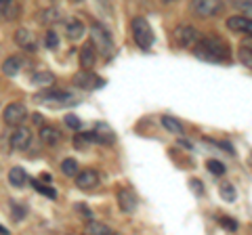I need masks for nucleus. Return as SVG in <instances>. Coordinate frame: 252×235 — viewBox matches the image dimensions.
Masks as SVG:
<instances>
[{
	"mask_svg": "<svg viewBox=\"0 0 252 235\" xmlns=\"http://www.w3.org/2000/svg\"><path fill=\"white\" fill-rule=\"evenodd\" d=\"M193 55L202 61H210V63H223L229 59V46L223 38H219L215 34L202 36L200 42L193 46Z\"/></svg>",
	"mask_w": 252,
	"mask_h": 235,
	"instance_id": "1",
	"label": "nucleus"
},
{
	"mask_svg": "<svg viewBox=\"0 0 252 235\" xmlns=\"http://www.w3.org/2000/svg\"><path fill=\"white\" fill-rule=\"evenodd\" d=\"M34 99L38 103H44V105H51V107H69V105L78 103L76 95L65 92V90H57V88H46L42 92H36Z\"/></svg>",
	"mask_w": 252,
	"mask_h": 235,
	"instance_id": "2",
	"label": "nucleus"
},
{
	"mask_svg": "<svg viewBox=\"0 0 252 235\" xmlns=\"http://www.w3.org/2000/svg\"><path fill=\"white\" fill-rule=\"evenodd\" d=\"M130 29H132V38H135V42L139 49H152L154 44V29L149 26V21L143 19V17H135L130 21Z\"/></svg>",
	"mask_w": 252,
	"mask_h": 235,
	"instance_id": "3",
	"label": "nucleus"
},
{
	"mask_svg": "<svg viewBox=\"0 0 252 235\" xmlns=\"http://www.w3.org/2000/svg\"><path fill=\"white\" fill-rule=\"evenodd\" d=\"M172 36H175V42H177V46H181V49L195 46L200 42V38H202V34L193 26H179Z\"/></svg>",
	"mask_w": 252,
	"mask_h": 235,
	"instance_id": "4",
	"label": "nucleus"
},
{
	"mask_svg": "<svg viewBox=\"0 0 252 235\" xmlns=\"http://www.w3.org/2000/svg\"><path fill=\"white\" fill-rule=\"evenodd\" d=\"M91 32H93V44H94V49H99L103 55H109V51H112V34H109L107 29L101 26V23H94Z\"/></svg>",
	"mask_w": 252,
	"mask_h": 235,
	"instance_id": "5",
	"label": "nucleus"
},
{
	"mask_svg": "<svg viewBox=\"0 0 252 235\" xmlns=\"http://www.w3.org/2000/svg\"><path fill=\"white\" fill-rule=\"evenodd\" d=\"M2 118H4V122L9 124V126H17L19 128V124L26 122V118H28V109H26L23 103H11L9 107L4 109Z\"/></svg>",
	"mask_w": 252,
	"mask_h": 235,
	"instance_id": "6",
	"label": "nucleus"
},
{
	"mask_svg": "<svg viewBox=\"0 0 252 235\" xmlns=\"http://www.w3.org/2000/svg\"><path fill=\"white\" fill-rule=\"evenodd\" d=\"M191 9L198 15H204V17H212L223 9V2H219V0H195V2H191Z\"/></svg>",
	"mask_w": 252,
	"mask_h": 235,
	"instance_id": "7",
	"label": "nucleus"
},
{
	"mask_svg": "<svg viewBox=\"0 0 252 235\" xmlns=\"http://www.w3.org/2000/svg\"><path fill=\"white\" fill-rule=\"evenodd\" d=\"M15 42H17V46H21V49L28 51V53H34L38 49L36 36L32 34L30 29H26V28H19L17 32H15Z\"/></svg>",
	"mask_w": 252,
	"mask_h": 235,
	"instance_id": "8",
	"label": "nucleus"
},
{
	"mask_svg": "<svg viewBox=\"0 0 252 235\" xmlns=\"http://www.w3.org/2000/svg\"><path fill=\"white\" fill-rule=\"evenodd\" d=\"M74 84H76V86H80V88L91 90V88H101V86L105 84V80L97 78L93 72H80V74H76V76H74Z\"/></svg>",
	"mask_w": 252,
	"mask_h": 235,
	"instance_id": "9",
	"label": "nucleus"
},
{
	"mask_svg": "<svg viewBox=\"0 0 252 235\" xmlns=\"http://www.w3.org/2000/svg\"><path fill=\"white\" fill-rule=\"evenodd\" d=\"M227 28L233 29V32H242L252 38V19L246 15H233V17L227 19Z\"/></svg>",
	"mask_w": 252,
	"mask_h": 235,
	"instance_id": "10",
	"label": "nucleus"
},
{
	"mask_svg": "<svg viewBox=\"0 0 252 235\" xmlns=\"http://www.w3.org/2000/svg\"><path fill=\"white\" fill-rule=\"evenodd\" d=\"M76 185L80 187V189H93V187L99 185V172L93 170V168L80 170L76 175Z\"/></svg>",
	"mask_w": 252,
	"mask_h": 235,
	"instance_id": "11",
	"label": "nucleus"
},
{
	"mask_svg": "<svg viewBox=\"0 0 252 235\" xmlns=\"http://www.w3.org/2000/svg\"><path fill=\"white\" fill-rule=\"evenodd\" d=\"M9 141H11V145L15 147V149H28L30 143H32V130L26 128V126L15 128Z\"/></svg>",
	"mask_w": 252,
	"mask_h": 235,
	"instance_id": "12",
	"label": "nucleus"
},
{
	"mask_svg": "<svg viewBox=\"0 0 252 235\" xmlns=\"http://www.w3.org/2000/svg\"><path fill=\"white\" fill-rule=\"evenodd\" d=\"M118 204H120V208L124 210V212H135L137 210V195L132 189H128V187H124V189L118 191Z\"/></svg>",
	"mask_w": 252,
	"mask_h": 235,
	"instance_id": "13",
	"label": "nucleus"
},
{
	"mask_svg": "<svg viewBox=\"0 0 252 235\" xmlns=\"http://www.w3.org/2000/svg\"><path fill=\"white\" fill-rule=\"evenodd\" d=\"M91 139L93 143H101V145H107V143H114V130L107 126V124L99 122L94 130H91Z\"/></svg>",
	"mask_w": 252,
	"mask_h": 235,
	"instance_id": "14",
	"label": "nucleus"
},
{
	"mask_svg": "<svg viewBox=\"0 0 252 235\" xmlns=\"http://www.w3.org/2000/svg\"><path fill=\"white\" fill-rule=\"evenodd\" d=\"M97 61V49H94L93 42H86L82 49H80V65H82V72H89V69L94 65Z\"/></svg>",
	"mask_w": 252,
	"mask_h": 235,
	"instance_id": "15",
	"label": "nucleus"
},
{
	"mask_svg": "<svg viewBox=\"0 0 252 235\" xmlns=\"http://www.w3.org/2000/svg\"><path fill=\"white\" fill-rule=\"evenodd\" d=\"M19 2L13 0H0V21H15L19 17Z\"/></svg>",
	"mask_w": 252,
	"mask_h": 235,
	"instance_id": "16",
	"label": "nucleus"
},
{
	"mask_svg": "<svg viewBox=\"0 0 252 235\" xmlns=\"http://www.w3.org/2000/svg\"><path fill=\"white\" fill-rule=\"evenodd\" d=\"M38 137H40V141L44 145H51V147L61 143V132L57 128H53V126H42L40 135H38Z\"/></svg>",
	"mask_w": 252,
	"mask_h": 235,
	"instance_id": "17",
	"label": "nucleus"
},
{
	"mask_svg": "<svg viewBox=\"0 0 252 235\" xmlns=\"http://www.w3.org/2000/svg\"><path fill=\"white\" fill-rule=\"evenodd\" d=\"M32 84L34 86H40V88H51V86L55 84V74L46 72V69H40V72H36L34 76H32Z\"/></svg>",
	"mask_w": 252,
	"mask_h": 235,
	"instance_id": "18",
	"label": "nucleus"
},
{
	"mask_svg": "<svg viewBox=\"0 0 252 235\" xmlns=\"http://www.w3.org/2000/svg\"><path fill=\"white\" fill-rule=\"evenodd\" d=\"M84 235H114V231L99 221H89L84 227Z\"/></svg>",
	"mask_w": 252,
	"mask_h": 235,
	"instance_id": "19",
	"label": "nucleus"
},
{
	"mask_svg": "<svg viewBox=\"0 0 252 235\" xmlns=\"http://www.w3.org/2000/svg\"><path fill=\"white\" fill-rule=\"evenodd\" d=\"M28 181H30V176H28V172L23 170V168L15 166V168L9 170V183H11L13 187H23Z\"/></svg>",
	"mask_w": 252,
	"mask_h": 235,
	"instance_id": "20",
	"label": "nucleus"
},
{
	"mask_svg": "<svg viewBox=\"0 0 252 235\" xmlns=\"http://www.w3.org/2000/svg\"><path fill=\"white\" fill-rule=\"evenodd\" d=\"M65 34H67V38H72V40L82 38L84 36V23L80 19H69L67 26H65Z\"/></svg>",
	"mask_w": 252,
	"mask_h": 235,
	"instance_id": "21",
	"label": "nucleus"
},
{
	"mask_svg": "<svg viewBox=\"0 0 252 235\" xmlns=\"http://www.w3.org/2000/svg\"><path fill=\"white\" fill-rule=\"evenodd\" d=\"M162 124H164V128H168L172 135H179V137H183L185 135V128H183V124H181L179 120H175V118H170V116H162Z\"/></svg>",
	"mask_w": 252,
	"mask_h": 235,
	"instance_id": "22",
	"label": "nucleus"
},
{
	"mask_svg": "<svg viewBox=\"0 0 252 235\" xmlns=\"http://www.w3.org/2000/svg\"><path fill=\"white\" fill-rule=\"evenodd\" d=\"M240 61L252 69V40H246L240 44Z\"/></svg>",
	"mask_w": 252,
	"mask_h": 235,
	"instance_id": "23",
	"label": "nucleus"
},
{
	"mask_svg": "<svg viewBox=\"0 0 252 235\" xmlns=\"http://www.w3.org/2000/svg\"><path fill=\"white\" fill-rule=\"evenodd\" d=\"M19 69H21V59L19 57H9L2 63V72L6 76H17L19 74Z\"/></svg>",
	"mask_w": 252,
	"mask_h": 235,
	"instance_id": "24",
	"label": "nucleus"
},
{
	"mask_svg": "<svg viewBox=\"0 0 252 235\" xmlns=\"http://www.w3.org/2000/svg\"><path fill=\"white\" fill-rule=\"evenodd\" d=\"M38 21L42 23V26H51V23H55V21H59V11L57 9H44L40 15H38Z\"/></svg>",
	"mask_w": 252,
	"mask_h": 235,
	"instance_id": "25",
	"label": "nucleus"
},
{
	"mask_svg": "<svg viewBox=\"0 0 252 235\" xmlns=\"http://www.w3.org/2000/svg\"><path fill=\"white\" fill-rule=\"evenodd\" d=\"M32 185H34V189H36L38 193L46 195V198H51V200H55V198H57V191H55L53 187L44 185V183H40V181H32Z\"/></svg>",
	"mask_w": 252,
	"mask_h": 235,
	"instance_id": "26",
	"label": "nucleus"
},
{
	"mask_svg": "<svg viewBox=\"0 0 252 235\" xmlns=\"http://www.w3.org/2000/svg\"><path fill=\"white\" fill-rule=\"evenodd\" d=\"M76 170H78L76 160L67 158V160H63V162H61V172H63L65 176H76Z\"/></svg>",
	"mask_w": 252,
	"mask_h": 235,
	"instance_id": "27",
	"label": "nucleus"
},
{
	"mask_svg": "<svg viewBox=\"0 0 252 235\" xmlns=\"http://www.w3.org/2000/svg\"><path fill=\"white\" fill-rule=\"evenodd\" d=\"M220 198L227 200V202H233L235 198H238V193H235L231 183H223V185H220Z\"/></svg>",
	"mask_w": 252,
	"mask_h": 235,
	"instance_id": "28",
	"label": "nucleus"
},
{
	"mask_svg": "<svg viewBox=\"0 0 252 235\" xmlns=\"http://www.w3.org/2000/svg\"><path fill=\"white\" fill-rule=\"evenodd\" d=\"M206 168L212 172V175H217V176H220V175L225 172V166H223V164H220L219 160H208V162H206Z\"/></svg>",
	"mask_w": 252,
	"mask_h": 235,
	"instance_id": "29",
	"label": "nucleus"
},
{
	"mask_svg": "<svg viewBox=\"0 0 252 235\" xmlns=\"http://www.w3.org/2000/svg\"><path fill=\"white\" fill-rule=\"evenodd\" d=\"M65 124L69 128H74V130H80L82 128V120L78 116H74V114H67L65 116Z\"/></svg>",
	"mask_w": 252,
	"mask_h": 235,
	"instance_id": "30",
	"label": "nucleus"
},
{
	"mask_svg": "<svg viewBox=\"0 0 252 235\" xmlns=\"http://www.w3.org/2000/svg\"><path fill=\"white\" fill-rule=\"evenodd\" d=\"M44 44L49 46V49H57V46H59V36L55 34V32H46V36H44Z\"/></svg>",
	"mask_w": 252,
	"mask_h": 235,
	"instance_id": "31",
	"label": "nucleus"
},
{
	"mask_svg": "<svg viewBox=\"0 0 252 235\" xmlns=\"http://www.w3.org/2000/svg\"><path fill=\"white\" fill-rule=\"evenodd\" d=\"M220 225H223V227H227V229H229V231H235V229H238V223H235L233 221V218H220Z\"/></svg>",
	"mask_w": 252,
	"mask_h": 235,
	"instance_id": "32",
	"label": "nucleus"
},
{
	"mask_svg": "<svg viewBox=\"0 0 252 235\" xmlns=\"http://www.w3.org/2000/svg\"><path fill=\"white\" fill-rule=\"evenodd\" d=\"M233 6H238V9H242V11L252 13V0H248V2H233Z\"/></svg>",
	"mask_w": 252,
	"mask_h": 235,
	"instance_id": "33",
	"label": "nucleus"
},
{
	"mask_svg": "<svg viewBox=\"0 0 252 235\" xmlns=\"http://www.w3.org/2000/svg\"><path fill=\"white\" fill-rule=\"evenodd\" d=\"M191 187H195V191L202 193V183L200 181H191Z\"/></svg>",
	"mask_w": 252,
	"mask_h": 235,
	"instance_id": "34",
	"label": "nucleus"
},
{
	"mask_svg": "<svg viewBox=\"0 0 252 235\" xmlns=\"http://www.w3.org/2000/svg\"><path fill=\"white\" fill-rule=\"evenodd\" d=\"M0 233H6V231H4V229H2V227H0Z\"/></svg>",
	"mask_w": 252,
	"mask_h": 235,
	"instance_id": "35",
	"label": "nucleus"
}]
</instances>
